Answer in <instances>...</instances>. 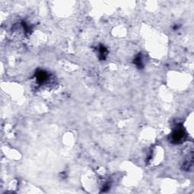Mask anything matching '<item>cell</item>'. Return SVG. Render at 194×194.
<instances>
[{
	"mask_svg": "<svg viewBox=\"0 0 194 194\" xmlns=\"http://www.w3.org/2000/svg\"><path fill=\"white\" fill-rule=\"evenodd\" d=\"M36 77H37V80L40 82V83H43L45 82L46 80H47V78H48V75L47 74L43 71H39L37 72L36 74Z\"/></svg>",
	"mask_w": 194,
	"mask_h": 194,
	"instance_id": "obj_2",
	"label": "cell"
},
{
	"mask_svg": "<svg viewBox=\"0 0 194 194\" xmlns=\"http://www.w3.org/2000/svg\"><path fill=\"white\" fill-rule=\"evenodd\" d=\"M185 133L182 128L176 129L172 133V140L175 142H180L184 138Z\"/></svg>",
	"mask_w": 194,
	"mask_h": 194,
	"instance_id": "obj_1",
	"label": "cell"
},
{
	"mask_svg": "<svg viewBox=\"0 0 194 194\" xmlns=\"http://www.w3.org/2000/svg\"><path fill=\"white\" fill-rule=\"evenodd\" d=\"M105 54H106V49L103 46H101V48H100V55L103 56V58H104V56L105 55Z\"/></svg>",
	"mask_w": 194,
	"mask_h": 194,
	"instance_id": "obj_4",
	"label": "cell"
},
{
	"mask_svg": "<svg viewBox=\"0 0 194 194\" xmlns=\"http://www.w3.org/2000/svg\"><path fill=\"white\" fill-rule=\"evenodd\" d=\"M134 63L137 65V67H139V68L142 66V61H141V58H140V57L139 55L136 58V59L134 61Z\"/></svg>",
	"mask_w": 194,
	"mask_h": 194,
	"instance_id": "obj_3",
	"label": "cell"
}]
</instances>
